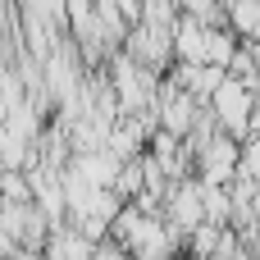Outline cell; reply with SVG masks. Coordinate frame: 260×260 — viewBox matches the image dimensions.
I'll list each match as a JSON object with an SVG mask.
<instances>
[{
    "label": "cell",
    "instance_id": "obj_3",
    "mask_svg": "<svg viewBox=\"0 0 260 260\" xmlns=\"http://www.w3.org/2000/svg\"><path fill=\"white\" fill-rule=\"evenodd\" d=\"M155 114H160V128H165V133H174L178 142H187V133L197 128L201 105H197L187 91H178V87L165 82V91H160V101H155Z\"/></svg>",
    "mask_w": 260,
    "mask_h": 260
},
{
    "label": "cell",
    "instance_id": "obj_1",
    "mask_svg": "<svg viewBox=\"0 0 260 260\" xmlns=\"http://www.w3.org/2000/svg\"><path fill=\"white\" fill-rule=\"evenodd\" d=\"M165 224L174 238L192 242V233L206 229V197H201V178H187V183H174L169 197H165Z\"/></svg>",
    "mask_w": 260,
    "mask_h": 260
},
{
    "label": "cell",
    "instance_id": "obj_4",
    "mask_svg": "<svg viewBox=\"0 0 260 260\" xmlns=\"http://www.w3.org/2000/svg\"><path fill=\"white\" fill-rule=\"evenodd\" d=\"M46 260H96V242H87L78 229L59 224L50 233V247H46Z\"/></svg>",
    "mask_w": 260,
    "mask_h": 260
},
{
    "label": "cell",
    "instance_id": "obj_5",
    "mask_svg": "<svg viewBox=\"0 0 260 260\" xmlns=\"http://www.w3.org/2000/svg\"><path fill=\"white\" fill-rule=\"evenodd\" d=\"M229 14H233V32H238L242 41H256V32H260V0H238V5H229Z\"/></svg>",
    "mask_w": 260,
    "mask_h": 260
},
{
    "label": "cell",
    "instance_id": "obj_6",
    "mask_svg": "<svg viewBox=\"0 0 260 260\" xmlns=\"http://www.w3.org/2000/svg\"><path fill=\"white\" fill-rule=\"evenodd\" d=\"M5 206H32L37 197H32V183H27V174H18V169H5Z\"/></svg>",
    "mask_w": 260,
    "mask_h": 260
},
{
    "label": "cell",
    "instance_id": "obj_7",
    "mask_svg": "<svg viewBox=\"0 0 260 260\" xmlns=\"http://www.w3.org/2000/svg\"><path fill=\"white\" fill-rule=\"evenodd\" d=\"M242 183H260V133L251 142H242V169H238Z\"/></svg>",
    "mask_w": 260,
    "mask_h": 260
},
{
    "label": "cell",
    "instance_id": "obj_2",
    "mask_svg": "<svg viewBox=\"0 0 260 260\" xmlns=\"http://www.w3.org/2000/svg\"><path fill=\"white\" fill-rule=\"evenodd\" d=\"M242 169V142H233L229 133H219L201 155H197V178L206 187H233Z\"/></svg>",
    "mask_w": 260,
    "mask_h": 260
}]
</instances>
